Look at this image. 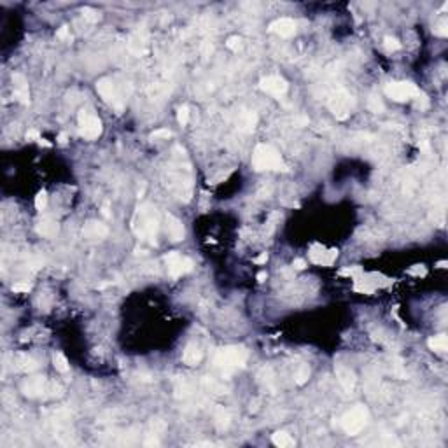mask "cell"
Returning a JSON list of instances; mask_svg holds the SVG:
<instances>
[{
    "label": "cell",
    "mask_w": 448,
    "mask_h": 448,
    "mask_svg": "<svg viewBox=\"0 0 448 448\" xmlns=\"http://www.w3.org/2000/svg\"><path fill=\"white\" fill-rule=\"evenodd\" d=\"M271 441H273V445L279 448L294 447V440H292L291 434H287L286 431H277V433L271 436Z\"/></svg>",
    "instance_id": "23"
},
{
    "label": "cell",
    "mask_w": 448,
    "mask_h": 448,
    "mask_svg": "<svg viewBox=\"0 0 448 448\" xmlns=\"http://www.w3.org/2000/svg\"><path fill=\"white\" fill-rule=\"evenodd\" d=\"M81 14H83L84 20L90 21V23H96V21L100 20V12L95 11V9H91V7H84L83 11H81Z\"/></svg>",
    "instance_id": "30"
},
{
    "label": "cell",
    "mask_w": 448,
    "mask_h": 448,
    "mask_svg": "<svg viewBox=\"0 0 448 448\" xmlns=\"http://www.w3.org/2000/svg\"><path fill=\"white\" fill-rule=\"evenodd\" d=\"M370 418V412L364 405H357L342 417V427L349 436H355L366 427Z\"/></svg>",
    "instance_id": "4"
},
{
    "label": "cell",
    "mask_w": 448,
    "mask_h": 448,
    "mask_svg": "<svg viewBox=\"0 0 448 448\" xmlns=\"http://www.w3.org/2000/svg\"><path fill=\"white\" fill-rule=\"evenodd\" d=\"M96 91H98V95L103 98V102L107 103V105H110L112 109L118 112V114H121L123 109H125V102H123L121 95H119L118 91V86L114 84V81L109 77H102L96 81Z\"/></svg>",
    "instance_id": "7"
},
{
    "label": "cell",
    "mask_w": 448,
    "mask_h": 448,
    "mask_svg": "<svg viewBox=\"0 0 448 448\" xmlns=\"http://www.w3.org/2000/svg\"><path fill=\"white\" fill-rule=\"evenodd\" d=\"M12 84H14V95L23 105H30V91H28V81L23 74L16 72L12 75Z\"/></svg>",
    "instance_id": "17"
},
{
    "label": "cell",
    "mask_w": 448,
    "mask_h": 448,
    "mask_svg": "<svg viewBox=\"0 0 448 448\" xmlns=\"http://www.w3.org/2000/svg\"><path fill=\"white\" fill-rule=\"evenodd\" d=\"M165 264H166V270H168V275L172 277V279H179V277L186 275V273H189L194 266L193 261L189 259V257H186V256H182L181 252H177V251L168 252V254L165 256Z\"/></svg>",
    "instance_id": "9"
},
{
    "label": "cell",
    "mask_w": 448,
    "mask_h": 448,
    "mask_svg": "<svg viewBox=\"0 0 448 448\" xmlns=\"http://www.w3.org/2000/svg\"><path fill=\"white\" fill-rule=\"evenodd\" d=\"M327 105H329L331 112L338 119H347L350 114V107H352V96L347 91L340 90L331 96Z\"/></svg>",
    "instance_id": "10"
},
{
    "label": "cell",
    "mask_w": 448,
    "mask_h": 448,
    "mask_svg": "<svg viewBox=\"0 0 448 448\" xmlns=\"http://www.w3.org/2000/svg\"><path fill=\"white\" fill-rule=\"evenodd\" d=\"M259 88L264 91V93L271 95V96H275V98H282L284 95L287 93V90H289V84H287V81L284 77H280V75H266V77H263L259 81Z\"/></svg>",
    "instance_id": "11"
},
{
    "label": "cell",
    "mask_w": 448,
    "mask_h": 448,
    "mask_svg": "<svg viewBox=\"0 0 448 448\" xmlns=\"http://www.w3.org/2000/svg\"><path fill=\"white\" fill-rule=\"evenodd\" d=\"M264 279H266V273H264V271L257 275V280H259V282H264Z\"/></svg>",
    "instance_id": "44"
},
{
    "label": "cell",
    "mask_w": 448,
    "mask_h": 448,
    "mask_svg": "<svg viewBox=\"0 0 448 448\" xmlns=\"http://www.w3.org/2000/svg\"><path fill=\"white\" fill-rule=\"evenodd\" d=\"M27 138H28V140H37V142H39L40 140V135H39V131H37V130H28L27 131Z\"/></svg>",
    "instance_id": "39"
},
{
    "label": "cell",
    "mask_w": 448,
    "mask_h": 448,
    "mask_svg": "<svg viewBox=\"0 0 448 448\" xmlns=\"http://www.w3.org/2000/svg\"><path fill=\"white\" fill-rule=\"evenodd\" d=\"M427 347L433 352H436V354H445L448 349V338L447 334H438V336H433V338L427 340Z\"/></svg>",
    "instance_id": "21"
},
{
    "label": "cell",
    "mask_w": 448,
    "mask_h": 448,
    "mask_svg": "<svg viewBox=\"0 0 448 448\" xmlns=\"http://www.w3.org/2000/svg\"><path fill=\"white\" fill-rule=\"evenodd\" d=\"M133 233L142 240H147L151 244H156L158 229H160V217L151 203H144L137 209L131 221Z\"/></svg>",
    "instance_id": "1"
},
{
    "label": "cell",
    "mask_w": 448,
    "mask_h": 448,
    "mask_svg": "<svg viewBox=\"0 0 448 448\" xmlns=\"http://www.w3.org/2000/svg\"><path fill=\"white\" fill-rule=\"evenodd\" d=\"M249 352L245 347L242 345H228L223 347L216 352V357H214V364L216 368H219L224 375H229L231 371L238 370V368H244L245 362H247Z\"/></svg>",
    "instance_id": "2"
},
{
    "label": "cell",
    "mask_w": 448,
    "mask_h": 448,
    "mask_svg": "<svg viewBox=\"0 0 448 448\" xmlns=\"http://www.w3.org/2000/svg\"><path fill=\"white\" fill-rule=\"evenodd\" d=\"M308 378H310V368H308L307 364H299L298 370H296L294 373V382L298 384V385H303V384H307Z\"/></svg>",
    "instance_id": "25"
},
{
    "label": "cell",
    "mask_w": 448,
    "mask_h": 448,
    "mask_svg": "<svg viewBox=\"0 0 448 448\" xmlns=\"http://www.w3.org/2000/svg\"><path fill=\"white\" fill-rule=\"evenodd\" d=\"M58 140H60V144H65V142H67V135H65V133H62V135H60V138H58Z\"/></svg>",
    "instance_id": "43"
},
{
    "label": "cell",
    "mask_w": 448,
    "mask_h": 448,
    "mask_svg": "<svg viewBox=\"0 0 448 448\" xmlns=\"http://www.w3.org/2000/svg\"><path fill=\"white\" fill-rule=\"evenodd\" d=\"M336 256H338V251L336 249H324L320 247V245H314L310 251V259L312 263L315 264H320V266H331V264L334 263V259H336Z\"/></svg>",
    "instance_id": "13"
},
{
    "label": "cell",
    "mask_w": 448,
    "mask_h": 448,
    "mask_svg": "<svg viewBox=\"0 0 448 448\" xmlns=\"http://www.w3.org/2000/svg\"><path fill=\"white\" fill-rule=\"evenodd\" d=\"M307 266V263H305V259H296L294 263H292V268H296V270H303V268Z\"/></svg>",
    "instance_id": "40"
},
{
    "label": "cell",
    "mask_w": 448,
    "mask_h": 448,
    "mask_svg": "<svg viewBox=\"0 0 448 448\" xmlns=\"http://www.w3.org/2000/svg\"><path fill=\"white\" fill-rule=\"evenodd\" d=\"M177 119H179V125L186 126L189 123V107L188 105H181L177 109Z\"/></svg>",
    "instance_id": "32"
},
{
    "label": "cell",
    "mask_w": 448,
    "mask_h": 448,
    "mask_svg": "<svg viewBox=\"0 0 448 448\" xmlns=\"http://www.w3.org/2000/svg\"><path fill=\"white\" fill-rule=\"evenodd\" d=\"M256 123H257V116L254 112H247V114H244V118L240 119V130L252 131L256 128Z\"/></svg>",
    "instance_id": "24"
},
{
    "label": "cell",
    "mask_w": 448,
    "mask_h": 448,
    "mask_svg": "<svg viewBox=\"0 0 448 448\" xmlns=\"http://www.w3.org/2000/svg\"><path fill=\"white\" fill-rule=\"evenodd\" d=\"M226 46L231 49V51H240L242 49V39L240 37H229L228 39V42H226Z\"/></svg>",
    "instance_id": "35"
},
{
    "label": "cell",
    "mask_w": 448,
    "mask_h": 448,
    "mask_svg": "<svg viewBox=\"0 0 448 448\" xmlns=\"http://www.w3.org/2000/svg\"><path fill=\"white\" fill-rule=\"evenodd\" d=\"M35 229H37V233H39L40 236H46V238H53V236L58 235L60 226H58V223H56V221L47 219V217H46V219H40L39 223H37Z\"/></svg>",
    "instance_id": "19"
},
{
    "label": "cell",
    "mask_w": 448,
    "mask_h": 448,
    "mask_svg": "<svg viewBox=\"0 0 448 448\" xmlns=\"http://www.w3.org/2000/svg\"><path fill=\"white\" fill-rule=\"evenodd\" d=\"M203 359V352L196 343H189L182 352V362L188 366H198Z\"/></svg>",
    "instance_id": "18"
},
{
    "label": "cell",
    "mask_w": 448,
    "mask_h": 448,
    "mask_svg": "<svg viewBox=\"0 0 448 448\" xmlns=\"http://www.w3.org/2000/svg\"><path fill=\"white\" fill-rule=\"evenodd\" d=\"M14 368L18 371H23V373H32V371H35L37 368H39V362H37L33 357H30V355L20 354V355H16V359H14Z\"/></svg>",
    "instance_id": "20"
},
{
    "label": "cell",
    "mask_w": 448,
    "mask_h": 448,
    "mask_svg": "<svg viewBox=\"0 0 448 448\" xmlns=\"http://www.w3.org/2000/svg\"><path fill=\"white\" fill-rule=\"evenodd\" d=\"M334 373H336V378H338L340 385L343 387L347 394H352L355 390V384H357V378H355V373L350 368L343 364H336L334 366Z\"/></svg>",
    "instance_id": "12"
},
{
    "label": "cell",
    "mask_w": 448,
    "mask_h": 448,
    "mask_svg": "<svg viewBox=\"0 0 448 448\" xmlns=\"http://www.w3.org/2000/svg\"><path fill=\"white\" fill-rule=\"evenodd\" d=\"M53 364H55L56 371H60V373H67V371L70 370L68 361L65 359V355H63V354H55V355H53Z\"/></svg>",
    "instance_id": "27"
},
{
    "label": "cell",
    "mask_w": 448,
    "mask_h": 448,
    "mask_svg": "<svg viewBox=\"0 0 448 448\" xmlns=\"http://www.w3.org/2000/svg\"><path fill=\"white\" fill-rule=\"evenodd\" d=\"M298 123L299 126H305V125H308V118H305V116H301V118H298Z\"/></svg>",
    "instance_id": "42"
},
{
    "label": "cell",
    "mask_w": 448,
    "mask_h": 448,
    "mask_svg": "<svg viewBox=\"0 0 448 448\" xmlns=\"http://www.w3.org/2000/svg\"><path fill=\"white\" fill-rule=\"evenodd\" d=\"M214 422H216V427L219 431H224L229 425V413L224 410V406H217L214 410Z\"/></svg>",
    "instance_id": "22"
},
{
    "label": "cell",
    "mask_w": 448,
    "mask_h": 448,
    "mask_svg": "<svg viewBox=\"0 0 448 448\" xmlns=\"http://www.w3.org/2000/svg\"><path fill=\"white\" fill-rule=\"evenodd\" d=\"M30 289H32V284H28V282L12 284V291H14V292H28Z\"/></svg>",
    "instance_id": "36"
},
{
    "label": "cell",
    "mask_w": 448,
    "mask_h": 448,
    "mask_svg": "<svg viewBox=\"0 0 448 448\" xmlns=\"http://www.w3.org/2000/svg\"><path fill=\"white\" fill-rule=\"evenodd\" d=\"M384 46H385V49H387L389 53L397 51V49H401V44H399V40H397L396 37H390V35H387L385 39H384Z\"/></svg>",
    "instance_id": "31"
},
{
    "label": "cell",
    "mask_w": 448,
    "mask_h": 448,
    "mask_svg": "<svg viewBox=\"0 0 448 448\" xmlns=\"http://www.w3.org/2000/svg\"><path fill=\"white\" fill-rule=\"evenodd\" d=\"M56 37L58 39H63V40H72V35L70 32H68V27H62L58 32H56Z\"/></svg>",
    "instance_id": "38"
},
{
    "label": "cell",
    "mask_w": 448,
    "mask_h": 448,
    "mask_svg": "<svg viewBox=\"0 0 448 448\" xmlns=\"http://www.w3.org/2000/svg\"><path fill=\"white\" fill-rule=\"evenodd\" d=\"M109 235V228L105 224L98 223V221H88L83 226V236L90 242H96V240H102Z\"/></svg>",
    "instance_id": "15"
},
{
    "label": "cell",
    "mask_w": 448,
    "mask_h": 448,
    "mask_svg": "<svg viewBox=\"0 0 448 448\" xmlns=\"http://www.w3.org/2000/svg\"><path fill=\"white\" fill-rule=\"evenodd\" d=\"M172 137V131L170 130H156L154 133H151L153 140H160V138H170Z\"/></svg>",
    "instance_id": "37"
},
{
    "label": "cell",
    "mask_w": 448,
    "mask_h": 448,
    "mask_svg": "<svg viewBox=\"0 0 448 448\" xmlns=\"http://www.w3.org/2000/svg\"><path fill=\"white\" fill-rule=\"evenodd\" d=\"M165 229H166V235L172 242H181L184 240L186 236V229L182 226V223L177 219L175 216L172 214H166L165 216Z\"/></svg>",
    "instance_id": "16"
},
{
    "label": "cell",
    "mask_w": 448,
    "mask_h": 448,
    "mask_svg": "<svg viewBox=\"0 0 448 448\" xmlns=\"http://www.w3.org/2000/svg\"><path fill=\"white\" fill-rule=\"evenodd\" d=\"M447 27H448L447 20H441L438 25H434V28H433L434 35H438V37H447V35H448V28H447Z\"/></svg>",
    "instance_id": "33"
},
{
    "label": "cell",
    "mask_w": 448,
    "mask_h": 448,
    "mask_svg": "<svg viewBox=\"0 0 448 448\" xmlns=\"http://www.w3.org/2000/svg\"><path fill=\"white\" fill-rule=\"evenodd\" d=\"M368 109L371 110V112H375V114H382L384 112V103H382V100L378 98L377 95H371L370 100H368Z\"/></svg>",
    "instance_id": "29"
},
{
    "label": "cell",
    "mask_w": 448,
    "mask_h": 448,
    "mask_svg": "<svg viewBox=\"0 0 448 448\" xmlns=\"http://www.w3.org/2000/svg\"><path fill=\"white\" fill-rule=\"evenodd\" d=\"M21 392L27 397H55L62 394V389L58 385L47 384V380L44 377H30L21 384Z\"/></svg>",
    "instance_id": "5"
},
{
    "label": "cell",
    "mask_w": 448,
    "mask_h": 448,
    "mask_svg": "<svg viewBox=\"0 0 448 448\" xmlns=\"http://www.w3.org/2000/svg\"><path fill=\"white\" fill-rule=\"evenodd\" d=\"M252 166L257 172H264V170H284V161L282 158H280L279 151L273 146L259 144V146H256L254 153H252Z\"/></svg>",
    "instance_id": "3"
},
{
    "label": "cell",
    "mask_w": 448,
    "mask_h": 448,
    "mask_svg": "<svg viewBox=\"0 0 448 448\" xmlns=\"http://www.w3.org/2000/svg\"><path fill=\"white\" fill-rule=\"evenodd\" d=\"M79 135L86 140H96L102 135V121L95 114L93 109H81L77 114Z\"/></svg>",
    "instance_id": "6"
},
{
    "label": "cell",
    "mask_w": 448,
    "mask_h": 448,
    "mask_svg": "<svg viewBox=\"0 0 448 448\" xmlns=\"http://www.w3.org/2000/svg\"><path fill=\"white\" fill-rule=\"evenodd\" d=\"M259 382L263 384L264 387H266V389H270V390L275 389V387H273V373H271L270 368H263V370H261Z\"/></svg>",
    "instance_id": "28"
},
{
    "label": "cell",
    "mask_w": 448,
    "mask_h": 448,
    "mask_svg": "<svg viewBox=\"0 0 448 448\" xmlns=\"http://www.w3.org/2000/svg\"><path fill=\"white\" fill-rule=\"evenodd\" d=\"M385 95L394 102H408L412 98H417L420 90L412 81H394L385 84Z\"/></svg>",
    "instance_id": "8"
},
{
    "label": "cell",
    "mask_w": 448,
    "mask_h": 448,
    "mask_svg": "<svg viewBox=\"0 0 448 448\" xmlns=\"http://www.w3.org/2000/svg\"><path fill=\"white\" fill-rule=\"evenodd\" d=\"M268 261V254L266 252H263V254L259 256V257H256L254 259V263H257V264H263V263H266Z\"/></svg>",
    "instance_id": "41"
},
{
    "label": "cell",
    "mask_w": 448,
    "mask_h": 448,
    "mask_svg": "<svg viewBox=\"0 0 448 448\" xmlns=\"http://www.w3.org/2000/svg\"><path fill=\"white\" fill-rule=\"evenodd\" d=\"M203 385L207 387L210 392H216V394H226L228 392V389H226L223 384H219V382H216L214 378H209V377L203 378Z\"/></svg>",
    "instance_id": "26"
},
{
    "label": "cell",
    "mask_w": 448,
    "mask_h": 448,
    "mask_svg": "<svg viewBox=\"0 0 448 448\" xmlns=\"http://www.w3.org/2000/svg\"><path fill=\"white\" fill-rule=\"evenodd\" d=\"M46 205H47V194H46V191H39V193H37V196H35V209L42 212V210L46 209Z\"/></svg>",
    "instance_id": "34"
},
{
    "label": "cell",
    "mask_w": 448,
    "mask_h": 448,
    "mask_svg": "<svg viewBox=\"0 0 448 448\" xmlns=\"http://www.w3.org/2000/svg\"><path fill=\"white\" fill-rule=\"evenodd\" d=\"M270 30L273 32V33H277V35L284 37V39H289V37L294 35L296 30H298V23H296L294 20H291V18H280V20L273 21V23L270 25Z\"/></svg>",
    "instance_id": "14"
}]
</instances>
